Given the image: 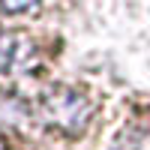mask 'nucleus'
<instances>
[{"mask_svg":"<svg viewBox=\"0 0 150 150\" xmlns=\"http://www.w3.org/2000/svg\"><path fill=\"white\" fill-rule=\"evenodd\" d=\"M0 150H6V141H3V138H0Z\"/></svg>","mask_w":150,"mask_h":150,"instance_id":"39448f33","label":"nucleus"},{"mask_svg":"<svg viewBox=\"0 0 150 150\" xmlns=\"http://www.w3.org/2000/svg\"><path fill=\"white\" fill-rule=\"evenodd\" d=\"M33 60V42L21 33L0 30V75L18 72Z\"/></svg>","mask_w":150,"mask_h":150,"instance_id":"f03ea898","label":"nucleus"},{"mask_svg":"<svg viewBox=\"0 0 150 150\" xmlns=\"http://www.w3.org/2000/svg\"><path fill=\"white\" fill-rule=\"evenodd\" d=\"M111 150H150V132L147 129H129Z\"/></svg>","mask_w":150,"mask_h":150,"instance_id":"7ed1b4c3","label":"nucleus"},{"mask_svg":"<svg viewBox=\"0 0 150 150\" xmlns=\"http://www.w3.org/2000/svg\"><path fill=\"white\" fill-rule=\"evenodd\" d=\"M39 120L48 129L57 132H78L84 129L87 114H90V105H87L84 93L72 90V87H51L48 93H42L39 105L33 108Z\"/></svg>","mask_w":150,"mask_h":150,"instance_id":"f257e3e1","label":"nucleus"},{"mask_svg":"<svg viewBox=\"0 0 150 150\" xmlns=\"http://www.w3.org/2000/svg\"><path fill=\"white\" fill-rule=\"evenodd\" d=\"M33 3H39V0H0V6H3L6 12H24V9H30Z\"/></svg>","mask_w":150,"mask_h":150,"instance_id":"20e7f679","label":"nucleus"}]
</instances>
